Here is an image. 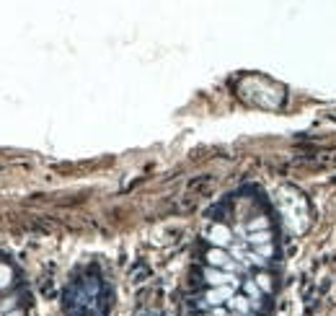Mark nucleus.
<instances>
[{
  "label": "nucleus",
  "instance_id": "f257e3e1",
  "mask_svg": "<svg viewBox=\"0 0 336 316\" xmlns=\"http://www.w3.org/2000/svg\"><path fill=\"white\" fill-rule=\"evenodd\" d=\"M204 280L212 285V288H225V285H236V282H238L233 272L215 269V267H207V269H204Z\"/></svg>",
  "mask_w": 336,
  "mask_h": 316
},
{
  "label": "nucleus",
  "instance_id": "f03ea898",
  "mask_svg": "<svg viewBox=\"0 0 336 316\" xmlns=\"http://www.w3.org/2000/svg\"><path fill=\"white\" fill-rule=\"evenodd\" d=\"M210 241H212L215 249H225V246H230L233 233H230L228 225H212V228H210Z\"/></svg>",
  "mask_w": 336,
  "mask_h": 316
},
{
  "label": "nucleus",
  "instance_id": "7ed1b4c3",
  "mask_svg": "<svg viewBox=\"0 0 336 316\" xmlns=\"http://www.w3.org/2000/svg\"><path fill=\"white\" fill-rule=\"evenodd\" d=\"M233 298V285H225V288H210L204 295V303L210 306H220L222 300H230Z\"/></svg>",
  "mask_w": 336,
  "mask_h": 316
},
{
  "label": "nucleus",
  "instance_id": "20e7f679",
  "mask_svg": "<svg viewBox=\"0 0 336 316\" xmlns=\"http://www.w3.org/2000/svg\"><path fill=\"white\" fill-rule=\"evenodd\" d=\"M207 262H210V267H215V269H228V264H230L233 259H230V254H228L225 249H215V246H212L207 251Z\"/></svg>",
  "mask_w": 336,
  "mask_h": 316
},
{
  "label": "nucleus",
  "instance_id": "39448f33",
  "mask_svg": "<svg viewBox=\"0 0 336 316\" xmlns=\"http://www.w3.org/2000/svg\"><path fill=\"white\" fill-rule=\"evenodd\" d=\"M228 306H230L236 313H248L251 311V298H243V295H233L230 300H228Z\"/></svg>",
  "mask_w": 336,
  "mask_h": 316
},
{
  "label": "nucleus",
  "instance_id": "423d86ee",
  "mask_svg": "<svg viewBox=\"0 0 336 316\" xmlns=\"http://www.w3.org/2000/svg\"><path fill=\"white\" fill-rule=\"evenodd\" d=\"M248 241L254 246H262V244H269L272 241V233L269 231H258V233H248Z\"/></svg>",
  "mask_w": 336,
  "mask_h": 316
},
{
  "label": "nucleus",
  "instance_id": "0eeeda50",
  "mask_svg": "<svg viewBox=\"0 0 336 316\" xmlns=\"http://www.w3.org/2000/svg\"><path fill=\"white\" fill-rule=\"evenodd\" d=\"M266 225H269L266 218H254V220L248 223V231H251V233H258V231H266Z\"/></svg>",
  "mask_w": 336,
  "mask_h": 316
},
{
  "label": "nucleus",
  "instance_id": "6e6552de",
  "mask_svg": "<svg viewBox=\"0 0 336 316\" xmlns=\"http://www.w3.org/2000/svg\"><path fill=\"white\" fill-rule=\"evenodd\" d=\"M8 285H10V267L0 264V288H8Z\"/></svg>",
  "mask_w": 336,
  "mask_h": 316
},
{
  "label": "nucleus",
  "instance_id": "1a4fd4ad",
  "mask_svg": "<svg viewBox=\"0 0 336 316\" xmlns=\"http://www.w3.org/2000/svg\"><path fill=\"white\" fill-rule=\"evenodd\" d=\"M246 290H248V295H251V298H258V295H262V288H258V285H256L254 280H248V282H246Z\"/></svg>",
  "mask_w": 336,
  "mask_h": 316
},
{
  "label": "nucleus",
  "instance_id": "9d476101",
  "mask_svg": "<svg viewBox=\"0 0 336 316\" xmlns=\"http://www.w3.org/2000/svg\"><path fill=\"white\" fill-rule=\"evenodd\" d=\"M256 285H258L262 290H272V282H269L266 275H258V277H256Z\"/></svg>",
  "mask_w": 336,
  "mask_h": 316
},
{
  "label": "nucleus",
  "instance_id": "9b49d317",
  "mask_svg": "<svg viewBox=\"0 0 336 316\" xmlns=\"http://www.w3.org/2000/svg\"><path fill=\"white\" fill-rule=\"evenodd\" d=\"M256 254H258V257H272V244H262V246H256Z\"/></svg>",
  "mask_w": 336,
  "mask_h": 316
},
{
  "label": "nucleus",
  "instance_id": "f8f14e48",
  "mask_svg": "<svg viewBox=\"0 0 336 316\" xmlns=\"http://www.w3.org/2000/svg\"><path fill=\"white\" fill-rule=\"evenodd\" d=\"M6 316H24V313H21V311H8Z\"/></svg>",
  "mask_w": 336,
  "mask_h": 316
},
{
  "label": "nucleus",
  "instance_id": "ddd939ff",
  "mask_svg": "<svg viewBox=\"0 0 336 316\" xmlns=\"http://www.w3.org/2000/svg\"><path fill=\"white\" fill-rule=\"evenodd\" d=\"M225 316H228V313H225ZM233 316H240V313H233Z\"/></svg>",
  "mask_w": 336,
  "mask_h": 316
},
{
  "label": "nucleus",
  "instance_id": "4468645a",
  "mask_svg": "<svg viewBox=\"0 0 336 316\" xmlns=\"http://www.w3.org/2000/svg\"><path fill=\"white\" fill-rule=\"evenodd\" d=\"M207 316H215V313H207Z\"/></svg>",
  "mask_w": 336,
  "mask_h": 316
}]
</instances>
